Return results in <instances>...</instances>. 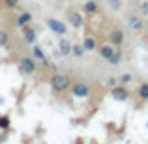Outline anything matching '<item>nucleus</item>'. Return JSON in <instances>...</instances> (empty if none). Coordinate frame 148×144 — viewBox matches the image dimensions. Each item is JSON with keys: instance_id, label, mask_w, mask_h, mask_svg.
<instances>
[{"instance_id": "f257e3e1", "label": "nucleus", "mask_w": 148, "mask_h": 144, "mask_svg": "<svg viewBox=\"0 0 148 144\" xmlns=\"http://www.w3.org/2000/svg\"><path fill=\"white\" fill-rule=\"evenodd\" d=\"M69 86H71V79H69L68 75H64V73H54V75L51 77V88H53V92H56V94L66 92Z\"/></svg>"}, {"instance_id": "f03ea898", "label": "nucleus", "mask_w": 148, "mask_h": 144, "mask_svg": "<svg viewBox=\"0 0 148 144\" xmlns=\"http://www.w3.org/2000/svg\"><path fill=\"white\" fill-rule=\"evenodd\" d=\"M36 68H38V64H36V60L34 58H19V69H21L25 75H32L34 71H36Z\"/></svg>"}, {"instance_id": "7ed1b4c3", "label": "nucleus", "mask_w": 148, "mask_h": 144, "mask_svg": "<svg viewBox=\"0 0 148 144\" xmlns=\"http://www.w3.org/2000/svg\"><path fill=\"white\" fill-rule=\"evenodd\" d=\"M71 94L75 97H88V96H90V86L84 84V83H77V84H73Z\"/></svg>"}, {"instance_id": "20e7f679", "label": "nucleus", "mask_w": 148, "mask_h": 144, "mask_svg": "<svg viewBox=\"0 0 148 144\" xmlns=\"http://www.w3.org/2000/svg\"><path fill=\"white\" fill-rule=\"evenodd\" d=\"M47 26H49L51 30H53L54 34H60V36H62V34H66V30H68L64 23L56 21V19H47Z\"/></svg>"}, {"instance_id": "39448f33", "label": "nucleus", "mask_w": 148, "mask_h": 144, "mask_svg": "<svg viewBox=\"0 0 148 144\" xmlns=\"http://www.w3.org/2000/svg\"><path fill=\"white\" fill-rule=\"evenodd\" d=\"M127 25H130L131 30H135V32H141L143 26H145V23H143V19L139 17V15H130V17H127Z\"/></svg>"}, {"instance_id": "423d86ee", "label": "nucleus", "mask_w": 148, "mask_h": 144, "mask_svg": "<svg viewBox=\"0 0 148 144\" xmlns=\"http://www.w3.org/2000/svg\"><path fill=\"white\" fill-rule=\"evenodd\" d=\"M30 23H32V13H30V11H23V13L17 17L15 25H17L19 28H25V26H28Z\"/></svg>"}, {"instance_id": "0eeeda50", "label": "nucleus", "mask_w": 148, "mask_h": 144, "mask_svg": "<svg viewBox=\"0 0 148 144\" xmlns=\"http://www.w3.org/2000/svg\"><path fill=\"white\" fill-rule=\"evenodd\" d=\"M111 96L114 97V99H118V101H126L127 96H130V92H127L126 88H122V86H114L111 90Z\"/></svg>"}, {"instance_id": "6e6552de", "label": "nucleus", "mask_w": 148, "mask_h": 144, "mask_svg": "<svg viewBox=\"0 0 148 144\" xmlns=\"http://www.w3.org/2000/svg\"><path fill=\"white\" fill-rule=\"evenodd\" d=\"M109 40H111V43L112 45H122V41H124V32L122 30H112L111 34H109Z\"/></svg>"}, {"instance_id": "1a4fd4ad", "label": "nucleus", "mask_w": 148, "mask_h": 144, "mask_svg": "<svg viewBox=\"0 0 148 144\" xmlns=\"http://www.w3.org/2000/svg\"><path fill=\"white\" fill-rule=\"evenodd\" d=\"M23 38H25V41H26V43H30V45H32L34 43V41H36V30H32V28H26V26H25V28H23Z\"/></svg>"}, {"instance_id": "9d476101", "label": "nucleus", "mask_w": 148, "mask_h": 144, "mask_svg": "<svg viewBox=\"0 0 148 144\" xmlns=\"http://www.w3.org/2000/svg\"><path fill=\"white\" fill-rule=\"evenodd\" d=\"M71 47L73 45L69 43L68 40H60V43H58V51H60V54H64V56L71 54Z\"/></svg>"}, {"instance_id": "9b49d317", "label": "nucleus", "mask_w": 148, "mask_h": 144, "mask_svg": "<svg viewBox=\"0 0 148 144\" xmlns=\"http://www.w3.org/2000/svg\"><path fill=\"white\" fill-rule=\"evenodd\" d=\"M69 23H71V26H75V28H81V26L84 25L83 17H81L77 11H73V13H69Z\"/></svg>"}, {"instance_id": "f8f14e48", "label": "nucleus", "mask_w": 148, "mask_h": 144, "mask_svg": "<svg viewBox=\"0 0 148 144\" xmlns=\"http://www.w3.org/2000/svg\"><path fill=\"white\" fill-rule=\"evenodd\" d=\"M114 51H116V49L112 47V45H103V47L99 49V53H101V56H103V58H107V60H109V58L114 54Z\"/></svg>"}, {"instance_id": "ddd939ff", "label": "nucleus", "mask_w": 148, "mask_h": 144, "mask_svg": "<svg viewBox=\"0 0 148 144\" xmlns=\"http://www.w3.org/2000/svg\"><path fill=\"white\" fill-rule=\"evenodd\" d=\"M84 11H86V13H96V11L99 10V6H98V2H94V0H88L86 4H84Z\"/></svg>"}, {"instance_id": "4468645a", "label": "nucleus", "mask_w": 148, "mask_h": 144, "mask_svg": "<svg viewBox=\"0 0 148 144\" xmlns=\"http://www.w3.org/2000/svg\"><path fill=\"white\" fill-rule=\"evenodd\" d=\"M0 47H10V34L4 30H0Z\"/></svg>"}, {"instance_id": "2eb2a0df", "label": "nucleus", "mask_w": 148, "mask_h": 144, "mask_svg": "<svg viewBox=\"0 0 148 144\" xmlns=\"http://www.w3.org/2000/svg\"><path fill=\"white\" fill-rule=\"evenodd\" d=\"M83 47H84V51H96V41H94V38H84Z\"/></svg>"}, {"instance_id": "dca6fc26", "label": "nucleus", "mask_w": 148, "mask_h": 144, "mask_svg": "<svg viewBox=\"0 0 148 144\" xmlns=\"http://www.w3.org/2000/svg\"><path fill=\"white\" fill-rule=\"evenodd\" d=\"M10 126H11V120H10V116H0V131H6V129H10Z\"/></svg>"}, {"instance_id": "f3484780", "label": "nucleus", "mask_w": 148, "mask_h": 144, "mask_svg": "<svg viewBox=\"0 0 148 144\" xmlns=\"http://www.w3.org/2000/svg\"><path fill=\"white\" fill-rule=\"evenodd\" d=\"M120 58H122V54H120V51H114V54H112L111 58H109V64H112V66H116L120 62Z\"/></svg>"}, {"instance_id": "a211bd4d", "label": "nucleus", "mask_w": 148, "mask_h": 144, "mask_svg": "<svg viewBox=\"0 0 148 144\" xmlns=\"http://www.w3.org/2000/svg\"><path fill=\"white\" fill-rule=\"evenodd\" d=\"M139 97H141V99H148V84H141V88H139Z\"/></svg>"}, {"instance_id": "6ab92c4d", "label": "nucleus", "mask_w": 148, "mask_h": 144, "mask_svg": "<svg viewBox=\"0 0 148 144\" xmlns=\"http://www.w3.org/2000/svg\"><path fill=\"white\" fill-rule=\"evenodd\" d=\"M71 53L75 54V56H83V54H84V47H83V45H73Z\"/></svg>"}, {"instance_id": "aec40b11", "label": "nucleus", "mask_w": 148, "mask_h": 144, "mask_svg": "<svg viewBox=\"0 0 148 144\" xmlns=\"http://www.w3.org/2000/svg\"><path fill=\"white\" fill-rule=\"evenodd\" d=\"M32 51H34V56H36V58H38V60H41V62H43V60H45V54H43V51H41L40 47H34Z\"/></svg>"}, {"instance_id": "412c9836", "label": "nucleus", "mask_w": 148, "mask_h": 144, "mask_svg": "<svg viewBox=\"0 0 148 144\" xmlns=\"http://www.w3.org/2000/svg\"><path fill=\"white\" fill-rule=\"evenodd\" d=\"M4 6H6L8 10H13V8L19 6V0H4Z\"/></svg>"}, {"instance_id": "4be33fe9", "label": "nucleus", "mask_w": 148, "mask_h": 144, "mask_svg": "<svg viewBox=\"0 0 148 144\" xmlns=\"http://www.w3.org/2000/svg\"><path fill=\"white\" fill-rule=\"evenodd\" d=\"M131 81H133V77H131L130 73H126V75L120 77V83H122V84H127V83H131Z\"/></svg>"}, {"instance_id": "5701e85b", "label": "nucleus", "mask_w": 148, "mask_h": 144, "mask_svg": "<svg viewBox=\"0 0 148 144\" xmlns=\"http://www.w3.org/2000/svg\"><path fill=\"white\" fill-rule=\"evenodd\" d=\"M139 10H141V13H143V15H148V0H145V2H141Z\"/></svg>"}, {"instance_id": "b1692460", "label": "nucleus", "mask_w": 148, "mask_h": 144, "mask_svg": "<svg viewBox=\"0 0 148 144\" xmlns=\"http://www.w3.org/2000/svg\"><path fill=\"white\" fill-rule=\"evenodd\" d=\"M111 2V8H114V10H120V0H109Z\"/></svg>"}, {"instance_id": "393cba45", "label": "nucleus", "mask_w": 148, "mask_h": 144, "mask_svg": "<svg viewBox=\"0 0 148 144\" xmlns=\"http://www.w3.org/2000/svg\"><path fill=\"white\" fill-rule=\"evenodd\" d=\"M107 83L111 84V86H114V84H116V79H114V77H109V81H107Z\"/></svg>"}]
</instances>
